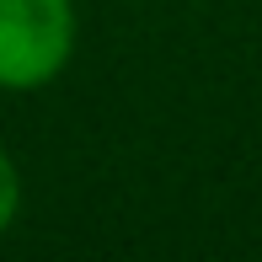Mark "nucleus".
<instances>
[{
	"mask_svg": "<svg viewBox=\"0 0 262 262\" xmlns=\"http://www.w3.org/2000/svg\"><path fill=\"white\" fill-rule=\"evenodd\" d=\"M75 54V0H0V91L49 86Z\"/></svg>",
	"mask_w": 262,
	"mask_h": 262,
	"instance_id": "obj_1",
	"label": "nucleus"
},
{
	"mask_svg": "<svg viewBox=\"0 0 262 262\" xmlns=\"http://www.w3.org/2000/svg\"><path fill=\"white\" fill-rule=\"evenodd\" d=\"M16 209H21V171H16V161L0 150V235L11 230Z\"/></svg>",
	"mask_w": 262,
	"mask_h": 262,
	"instance_id": "obj_2",
	"label": "nucleus"
}]
</instances>
